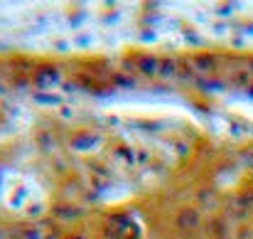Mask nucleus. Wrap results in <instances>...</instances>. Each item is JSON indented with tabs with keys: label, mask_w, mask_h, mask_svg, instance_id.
Returning a JSON list of instances; mask_svg holds the SVG:
<instances>
[{
	"label": "nucleus",
	"mask_w": 253,
	"mask_h": 239,
	"mask_svg": "<svg viewBox=\"0 0 253 239\" xmlns=\"http://www.w3.org/2000/svg\"><path fill=\"white\" fill-rule=\"evenodd\" d=\"M133 67H135V72H140L145 77H158V72H160V57L158 55H138L133 60Z\"/></svg>",
	"instance_id": "obj_1"
},
{
	"label": "nucleus",
	"mask_w": 253,
	"mask_h": 239,
	"mask_svg": "<svg viewBox=\"0 0 253 239\" xmlns=\"http://www.w3.org/2000/svg\"><path fill=\"white\" fill-rule=\"evenodd\" d=\"M79 215H82V212H79V210H74V207H64V212H62V210L57 212V217H59V220H62V217H64V220H77Z\"/></svg>",
	"instance_id": "obj_7"
},
{
	"label": "nucleus",
	"mask_w": 253,
	"mask_h": 239,
	"mask_svg": "<svg viewBox=\"0 0 253 239\" xmlns=\"http://www.w3.org/2000/svg\"><path fill=\"white\" fill-rule=\"evenodd\" d=\"M59 79H62V74H59V69H54V67H44V69H40V72L35 74V84L42 86V89H49V86L59 84Z\"/></svg>",
	"instance_id": "obj_3"
},
{
	"label": "nucleus",
	"mask_w": 253,
	"mask_h": 239,
	"mask_svg": "<svg viewBox=\"0 0 253 239\" xmlns=\"http://www.w3.org/2000/svg\"><path fill=\"white\" fill-rule=\"evenodd\" d=\"M67 239H84L82 235H72V237H67Z\"/></svg>",
	"instance_id": "obj_8"
},
{
	"label": "nucleus",
	"mask_w": 253,
	"mask_h": 239,
	"mask_svg": "<svg viewBox=\"0 0 253 239\" xmlns=\"http://www.w3.org/2000/svg\"><path fill=\"white\" fill-rule=\"evenodd\" d=\"M199 222H202V217H199V212H197L194 207H184V210H179V215L174 217V225H177L179 230H184V232L197 230Z\"/></svg>",
	"instance_id": "obj_2"
},
{
	"label": "nucleus",
	"mask_w": 253,
	"mask_h": 239,
	"mask_svg": "<svg viewBox=\"0 0 253 239\" xmlns=\"http://www.w3.org/2000/svg\"><path fill=\"white\" fill-rule=\"evenodd\" d=\"M101 141L98 133H91V136H84V138H77L74 141V148H88V146H96Z\"/></svg>",
	"instance_id": "obj_6"
},
{
	"label": "nucleus",
	"mask_w": 253,
	"mask_h": 239,
	"mask_svg": "<svg viewBox=\"0 0 253 239\" xmlns=\"http://www.w3.org/2000/svg\"><path fill=\"white\" fill-rule=\"evenodd\" d=\"M179 64L182 62H177L174 57H160V72H158V77L160 79H174L179 74Z\"/></svg>",
	"instance_id": "obj_4"
},
{
	"label": "nucleus",
	"mask_w": 253,
	"mask_h": 239,
	"mask_svg": "<svg viewBox=\"0 0 253 239\" xmlns=\"http://www.w3.org/2000/svg\"><path fill=\"white\" fill-rule=\"evenodd\" d=\"M192 62H194L197 72H209V69L214 67V60H211V57H204V55H202V57H194Z\"/></svg>",
	"instance_id": "obj_5"
}]
</instances>
